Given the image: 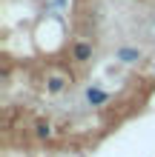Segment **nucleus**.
<instances>
[{
	"mask_svg": "<svg viewBox=\"0 0 155 157\" xmlns=\"http://www.w3.org/2000/svg\"><path fill=\"white\" fill-rule=\"evenodd\" d=\"M66 86H69V77L60 75V71H52V75H46V80H43V89H46V94H52V97L63 94Z\"/></svg>",
	"mask_w": 155,
	"mask_h": 157,
	"instance_id": "nucleus-1",
	"label": "nucleus"
},
{
	"mask_svg": "<svg viewBox=\"0 0 155 157\" xmlns=\"http://www.w3.org/2000/svg\"><path fill=\"white\" fill-rule=\"evenodd\" d=\"M52 134H55V128H52L49 120H38V123H35V137H38V140H49Z\"/></svg>",
	"mask_w": 155,
	"mask_h": 157,
	"instance_id": "nucleus-4",
	"label": "nucleus"
},
{
	"mask_svg": "<svg viewBox=\"0 0 155 157\" xmlns=\"http://www.w3.org/2000/svg\"><path fill=\"white\" fill-rule=\"evenodd\" d=\"M118 60L135 63V60H141V52H138V49H118Z\"/></svg>",
	"mask_w": 155,
	"mask_h": 157,
	"instance_id": "nucleus-5",
	"label": "nucleus"
},
{
	"mask_svg": "<svg viewBox=\"0 0 155 157\" xmlns=\"http://www.w3.org/2000/svg\"><path fill=\"white\" fill-rule=\"evenodd\" d=\"M86 103L89 106H104V103H109V91L98 89V86H89L86 89Z\"/></svg>",
	"mask_w": 155,
	"mask_h": 157,
	"instance_id": "nucleus-3",
	"label": "nucleus"
},
{
	"mask_svg": "<svg viewBox=\"0 0 155 157\" xmlns=\"http://www.w3.org/2000/svg\"><path fill=\"white\" fill-rule=\"evenodd\" d=\"M72 60H78V63H89V60H92V43L78 40L75 46H72Z\"/></svg>",
	"mask_w": 155,
	"mask_h": 157,
	"instance_id": "nucleus-2",
	"label": "nucleus"
}]
</instances>
